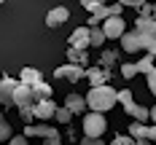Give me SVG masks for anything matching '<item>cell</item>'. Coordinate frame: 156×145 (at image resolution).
Instances as JSON below:
<instances>
[{
    "instance_id": "1f68e13d",
    "label": "cell",
    "mask_w": 156,
    "mask_h": 145,
    "mask_svg": "<svg viewBox=\"0 0 156 145\" xmlns=\"http://www.w3.org/2000/svg\"><path fill=\"white\" fill-rule=\"evenodd\" d=\"M81 145H105V143H102V140H92V137H83Z\"/></svg>"
},
{
    "instance_id": "ba28073f",
    "label": "cell",
    "mask_w": 156,
    "mask_h": 145,
    "mask_svg": "<svg viewBox=\"0 0 156 145\" xmlns=\"http://www.w3.org/2000/svg\"><path fill=\"white\" fill-rule=\"evenodd\" d=\"M102 32H105V38H124L126 32V24L121 16H113V19H108L105 24H102Z\"/></svg>"
},
{
    "instance_id": "52a82bcc",
    "label": "cell",
    "mask_w": 156,
    "mask_h": 145,
    "mask_svg": "<svg viewBox=\"0 0 156 145\" xmlns=\"http://www.w3.org/2000/svg\"><path fill=\"white\" fill-rule=\"evenodd\" d=\"M24 137L30 140V137H43V140H48V137H59V132H57V126H48V124H32V126L24 129Z\"/></svg>"
},
{
    "instance_id": "f546056e",
    "label": "cell",
    "mask_w": 156,
    "mask_h": 145,
    "mask_svg": "<svg viewBox=\"0 0 156 145\" xmlns=\"http://www.w3.org/2000/svg\"><path fill=\"white\" fill-rule=\"evenodd\" d=\"M148 89H151V94L156 97V70L151 73V75H148Z\"/></svg>"
},
{
    "instance_id": "8d00e7d4",
    "label": "cell",
    "mask_w": 156,
    "mask_h": 145,
    "mask_svg": "<svg viewBox=\"0 0 156 145\" xmlns=\"http://www.w3.org/2000/svg\"><path fill=\"white\" fill-rule=\"evenodd\" d=\"M154 14H156V3H154Z\"/></svg>"
},
{
    "instance_id": "30bf717a",
    "label": "cell",
    "mask_w": 156,
    "mask_h": 145,
    "mask_svg": "<svg viewBox=\"0 0 156 145\" xmlns=\"http://www.w3.org/2000/svg\"><path fill=\"white\" fill-rule=\"evenodd\" d=\"M70 19V11H67V5H57V8H51L46 14V27H59Z\"/></svg>"
},
{
    "instance_id": "836d02e7",
    "label": "cell",
    "mask_w": 156,
    "mask_h": 145,
    "mask_svg": "<svg viewBox=\"0 0 156 145\" xmlns=\"http://www.w3.org/2000/svg\"><path fill=\"white\" fill-rule=\"evenodd\" d=\"M148 140H156V126H148Z\"/></svg>"
},
{
    "instance_id": "cb8c5ba5",
    "label": "cell",
    "mask_w": 156,
    "mask_h": 145,
    "mask_svg": "<svg viewBox=\"0 0 156 145\" xmlns=\"http://www.w3.org/2000/svg\"><path fill=\"white\" fill-rule=\"evenodd\" d=\"M73 118V113L67 110V108H57V116H54V121H62V124H67Z\"/></svg>"
},
{
    "instance_id": "2e32d148",
    "label": "cell",
    "mask_w": 156,
    "mask_h": 145,
    "mask_svg": "<svg viewBox=\"0 0 156 145\" xmlns=\"http://www.w3.org/2000/svg\"><path fill=\"white\" fill-rule=\"evenodd\" d=\"M83 78L92 83V89H97V86H105V81H108V73H102L100 67H92V70H86V75Z\"/></svg>"
},
{
    "instance_id": "5b68a950",
    "label": "cell",
    "mask_w": 156,
    "mask_h": 145,
    "mask_svg": "<svg viewBox=\"0 0 156 145\" xmlns=\"http://www.w3.org/2000/svg\"><path fill=\"white\" fill-rule=\"evenodd\" d=\"M54 75L57 78H65V81H70V83H76V81H81L83 75H86V70L83 67H78V64H62V67H57L54 70Z\"/></svg>"
},
{
    "instance_id": "7402d4cb",
    "label": "cell",
    "mask_w": 156,
    "mask_h": 145,
    "mask_svg": "<svg viewBox=\"0 0 156 145\" xmlns=\"http://www.w3.org/2000/svg\"><path fill=\"white\" fill-rule=\"evenodd\" d=\"M14 134H11V126H8V121L3 118V113H0V140H11Z\"/></svg>"
},
{
    "instance_id": "9c48e42d",
    "label": "cell",
    "mask_w": 156,
    "mask_h": 145,
    "mask_svg": "<svg viewBox=\"0 0 156 145\" xmlns=\"http://www.w3.org/2000/svg\"><path fill=\"white\" fill-rule=\"evenodd\" d=\"M121 48H124L126 54H137L143 51V35L140 32H124V38H121Z\"/></svg>"
},
{
    "instance_id": "8fae6325",
    "label": "cell",
    "mask_w": 156,
    "mask_h": 145,
    "mask_svg": "<svg viewBox=\"0 0 156 145\" xmlns=\"http://www.w3.org/2000/svg\"><path fill=\"white\" fill-rule=\"evenodd\" d=\"M43 75H41V70H35V67H24L22 73H19V83L22 86H30V89H35L38 83H43Z\"/></svg>"
},
{
    "instance_id": "d6a6232c",
    "label": "cell",
    "mask_w": 156,
    "mask_h": 145,
    "mask_svg": "<svg viewBox=\"0 0 156 145\" xmlns=\"http://www.w3.org/2000/svg\"><path fill=\"white\" fill-rule=\"evenodd\" d=\"M43 145H62V143H59V137H48Z\"/></svg>"
},
{
    "instance_id": "83f0119b",
    "label": "cell",
    "mask_w": 156,
    "mask_h": 145,
    "mask_svg": "<svg viewBox=\"0 0 156 145\" xmlns=\"http://www.w3.org/2000/svg\"><path fill=\"white\" fill-rule=\"evenodd\" d=\"M119 102H121V105H126V102H132V91H129V89H124V91H119Z\"/></svg>"
},
{
    "instance_id": "3957f363",
    "label": "cell",
    "mask_w": 156,
    "mask_h": 145,
    "mask_svg": "<svg viewBox=\"0 0 156 145\" xmlns=\"http://www.w3.org/2000/svg\"><path fill=\"white\" fill-rule=\"evenodd\" d=\"M14 105L22 110V108H32V105H38V99H35V91H32L30 86H16V91H14Z\"/></svg>"
},
{
    "instance_id": "ac0fdd59",
    "label": "cell",
    "mask_w": 156,
    "mask_h": 145,
    "mask_svg": "<svg viewBox=\"0 0 156 145\" xmlns=\"http://www.w3.org/2000/svg\"><path fill=\"white\" fill-rule=\"evenodd\" d=\"M129 137H132V140H137V143H140V140H148V126L135 121V124L129 126Z\"/></svg>"
},
{
    "instance_id": "5bb4252c",
    "label": "cell",
    "mask_w": 156,
    "mask_h": 145,
    "mask_svg": "<svg viewBox=\"0 0 156 145\" xmlns=\"http://www.w3.org/2000/svg\"><path fill=\"white\" fill-rule=\"evenodd\" d=\"M65 108L73 113V116H76V113H81V116H83V108H89V105H86V99H83L81 94H67V99H65Z\"/></svg>"
},
{
    "instance_id": "8992f818",
    "label": "cell",
    "mask_w": 156,
    "mask_h": 145,
    "mask_svg": "<svg viewBox=\"0 0 156 145\" xmlns=\"http://www.w3.org/2000/svg\"><path fill=\"white\" fill-rule=\"evenodd\" d=\"M89 46H92V32H89V27H78V30H73V35H70V48L86 51Z\"/></svg>"
},
{
    "instance_id": "e0dca14e",
    "label": "cell",
    "mask_w": 156,
    "mask_h": 145,
    "mask_svg": "<svg viewBox=\"0 0 156 145\" xmlns=\"http://www.w3.org/2000/svg\"><path fill=\"white\" fill-rule=\"evenodd\" d=\"M67 59H70V64L86 67V62H89V54H86V51H78V48H67Z\"/></svg>"
},
{
    "instance_id": "e575fe53",
    "label": "cell",
    "mask_w": 156,
    "mask_h": 145,
    "mask_svg": "<svg viewBox=\"0 0 156 145\" xmlns=\"http://www.w3.org/2000/svg\"><path fill=\"white\" fill-rule=\"evenodd\" d=\"M151 121H154V126H156V105L151 108Z\"/></svg>"
},
{
    "instance_id": "d4e9b609",
    "label": "cell",
    "mask_w": 156,
    "mask_h": 145,
    "mask_svg": "<svg viewBox=\"0 0 156 145\" xmlns=\"http://www.w3.org/2000/svg\"><path fill=\"white\" fill-rule=\"evenodd\" d=\"M121 75H124V78H132V75H137V64L126 62L124 67H121Z\"/></svg>"
},
{
    "instance_id": "277c9868",
    "label": "cell",
    "mask_w": 156,
    "mask_h": 145,
    "mask_svg": "<svg viewBox=\"0 0 156 145\" xmlns=\"http://www.w3.org/2000/svg\"><path fill=\"white\" fill-rule=\"evenodd\" d=\"M16 86H19V81L8 78V75H3L0 78V105L5 108V105H14V91Z\"/></svg>"
},
{
    "instance_id": "74e56055",
    "label": "cell",
    "mask_w": 156,
    "mask_h": 145,
    "mask_svg": "<svg viewBox=\"0 0 156 145\" xmlns=\"http://www.w3.org/2000/svg\"><path fill=\"white\" fill-rule=\"evenodd\" d=\"M154 62H156V57H154Z\"/></svg>"
},
{
    "instance_id": "6da1fadb",
    "label": "cell",
    "mask_w": 156,
    "mask_h": 145,
    "mask_svg": "<svg viewBox=\"0 0 156 145\" xmlns=\"http://www.w3.org/2000/svg\"><path fill=\"white\" fill-rule=\"evenodd\" d=\"M119 102V91L113 89V86H97V89H89V94H86V105L92 108V113H102L110 110L113 105Z\"/></svg>"
},
{
    "instance_id": "d590c367",
    "label": "cell",
    "mask_w": 156,
    "mask_h": 145,
    "mask_svg": "<svg viewBox=\"0 0 156 145\" xmlns=\"http://www.w3.org/2000/svg\"><path fill=\"white\" fill-rule=\"evenodd\" d=\"M135 145H148V140H140V143H137V140H135Z\"/></svg>"
},
{
    "instance_id": "9a60e30c",
    "label": "cell",
    "mask_w": 156,
    "mask_h": 145,
    "mask_svg": "<svg viewBox=\"0 0 156 145\" xmlns=\"http://www.w3.org/2000/svg\"><path fill=\"white\" fill-rule=\"evenodd\" d=\"M124 108H126V113H129V116H132V118H135L137 124H143V121H148V118H151V110H148V108H143V105L126 102Z\"/></svg>"
},
{
    "instance_id": "f1b7e54d",
    "label": "cell",
    "mask_w": 156,
    "mask_h": 145,
    "mask_svg": "<svg viewBox=\"0 0 156 145\" xmlns=\"http://www.w3.org/2000/svg\"><path fill=\"white\" fill-rule=\"evenodd\" d=\"M8 145H30V143H27V137H24V134H22V137H19V134H14V137L8 140Z\"/></svg>"
},
{
    "instance_id": "4fadbf2b",
    "label": "cell",
    "mask_w": 156,
    "mask_h": 145,
    "mask_svg": "<svg viewBox=\"0 0 156 145\" xmlns=\"http://www.w3.org/2000/svg\"><path fill=\"white\" fill-rule=\"evenodd\" d=\"M135 32H140L143 38H154V35H156V22H154V16H151V19L137 16V22H135Z\"/></svg>"
},
{
    "instance_id": "d6986e66",
    "label": "cell",
    "mask_w": 156,
    "mask_h": 145,
    "mask_svg": "<svg viewBox=\"0 0 156 145\" xmlns=\"http://www.w3.org/2000/svg\"><path fill=\"white\" fill-rule=\"evenodd\" d=\"M156 70V62H154V57L148 54V57H143L140 62H137V73H145V75H151Z\"/></svg>"
},
{
    "instance_id": "603a6c76",
    "label": "cell",
    "mask_w": 156,
    "mask_h": 145,
    "mask_svg": "<svg viewBox=\"0 0 156 145\" xmlns=\"http://www.w3.org/2000/svg\"><path fill=\"white\" fill-rule=\"evenodd\" d=\"M143 51H148L151 57H156V35L154 38H143Z\"/></svg>"
},
{
    "instance_id": "4316f807",
    "label": "cell",
    "mask_w": 156,
    "mask_h": 145,
    "mask_svg": "<svg viewBox=\"0 0 156 145\" xmlns=\"http://www.w3.org/2000/svg\"><path fill=\"white\" fill-rule=\"evenodd\" d=\"M83 8H86V11H94V14H97V11L102 8V3H97V0H83Z\"/></svg>"
},
{
    "instance_id": "4dcf8cb0",
    "label": "cell",
    "mask_w": 156,
    "mask_h": 145,
    "mask_svg": "<svg viewBox=\"0 0 156 145\" xmlns=\"http://www.w3.org/2000/svg\"><path fill=\"white\" fill-rule=\"evenodd\" d=\"M113 59H116V51H105L102 54V64H110Z\"/></svg>"
},
{
    "instance_id": "44dd1931",
    "label": "cell",
    "mask_w": 156,
    "mask_h": 145,
    "mask_svg": "<svg viewBox=\"0 0 156 145\" xmlns=\"http://www.w3.org/2000/svg\"><path fill=\"white\" fill-rule=\"evenodd\" d=\"M89 32H92V46H102L108 40L105 32H102V27H89Z\"/></svg>"
},
{
    "instance_id": "ffe728a7",
    "label": "cell",
    "mask_w": 156,
    "mask_h": 145,
    "mask_svg": "<svg viewBox=\"0 0 156 145\" xmlns=\"http://www.w3.org/2000/svg\"><path fill=\"white\" fill-rule=\"evenodd\" d=\"M32 91H35V99H38V102H46V99H51V86H48V83H38Z\"/></svg>"
},
{
    "instance_id": "484cf974",
    "label": "cell",
    "mask_w": 156,
    "mask_h": 145,
    "mask_svg": "<svg viewBox=\"0 0 156 145\" xmlns=\"http://www.w3.org/2000/svg\"><path fill=\"white\" fill-rule=\"evenodd\" d=\"M110 145H135V140L132 137H124V134H119V137H113V143Z\"/></svg>"
},
{
    "instance_id": "7a4b0ae2",
    "label": "cell",
    "mask_w": 156,
    "mask_h": 145,
    "mask_svg": "<svg viewBox=\"0 0 156 145\" xmlns=\"http://www.w3.org/2000/svg\"><path fill=\"white\" fill-rule=\"evenodd\" d=\"M108 129V121L102 113H86L83 116V137H92V140H100Z\"/></svg>"
},
{
    "instance_id": "7c38bea8",
    "label": "cell",
    "mask_w": 156,
    "mask_h": 145,
    "mask_svg": "<svg viewBox=\"0 0 156 145\" xmlns=\"http://www.w3.org/2000/svg\"><path fill=\"white\" fill-rule=\"evenodd\" d=\"M54 116H57L54 99H46V102H38V105H35V118H38V121H51Z\"/></svg>"
}]
</instances>
